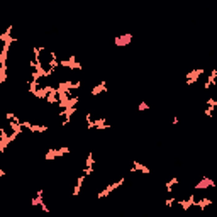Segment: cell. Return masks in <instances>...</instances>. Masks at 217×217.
<instances>
[{
  "mask_svg": "<svg viewBox=\"0 0 217 217\" xmlns=\"http://www.w3.org/2000/svg\"><path fill=\"white\" fill-rule=\"evenodd\" d=\"M131 39H132V36H131V34L119 36V37H115V46H126V44L131 43Z\"/></svg>",
  "mask_w": 217,
  "mask_h": 217,
  "instance_id": "1",
  "label": "cell"
}]
</instances>
